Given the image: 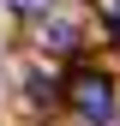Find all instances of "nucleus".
Masks as SVG:
<instances>
[{
  "label": "nucleus",
  "mask_w": 120,
  "mask_h": 126,
  "mask_svg": "<svg viewBox=\"0 0 120 126\" xmlns=\"http://www.w3.org/2000/svg\"><path fill=\"white\" fill-rule=\"evenodd\" d=\"M72 102H78V114H84V120H96V126L114 114V90H108V78H96V72L72 78Z\"/></svg>",
  "instance_id": "nucleus-1"
},
{
  "label": "nucleus",
  "mask_w": 120,
  "mask_h": 126,
  "mask_svg": "<svg viewBox=\"0 0 120 126\" xmlns=\"http://www.w3.org/2000/svg\"><path fill=\"white\" fill-rule=\"evenodd\" d=\"M114 18H120V0H114Z\"/></svg>",
  "instance_id": "nucleus-2"
}]
</instances>
